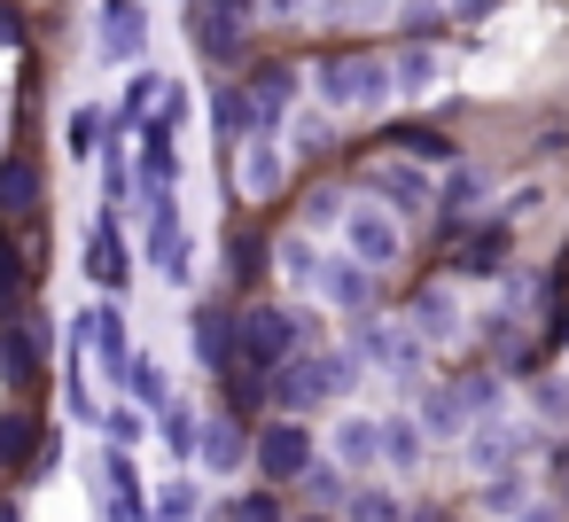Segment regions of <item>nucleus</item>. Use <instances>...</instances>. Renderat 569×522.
Wrapping results in <instances>:
<instances>
[{
    "label": "nucleus",
    "instance_id": "393cba45",
    "mask_svg": "<svg viewBox=\"0 0 569 522\" xmlns=\"http://www.w3.org/2000/svg\"><path fill=\"white\" fill-rule=\"evenodd\" d=\"M196 506H203V499H196V483H188V475L157 483V522H196Z\"/></svg>",
    "mask_w": 569,
    "mask_h": 522
},
{
    "label": "nucleus",
    "instance_id": "2f4dec72",
    "mask_svg": "<svg viewBox=\"0 0 569 522\" xmlns=\"http://www.w3.org/2000/svg\"><path fill=\"white\" fill-rule=\"evenodd\" d=\"M538 413H546V421H569V382H561V374L538 382Z\"/></svg>",
    "mask_w": 569,
    "mask_h": 522
},
{
    "label": "nucleus",
    "instance_id": "7ed1b4c3",
    "mask_svg": "<svg viewBox=\"0 0 569 522\" xmlns=\"http://www.w3.org/2000/svg\"><path fill=\"white\" fill-rule=\"evenodd\" d=\"M320 94L336 110H382L398 94V63H382V56H336V63H320Z\"/></svg>",
    "mask_w": 569,
    "mask_h": 522
},
{
    "label": "nucleus",
    "instance_id": "a878e982",
    "mask_svg": "<svg viewBox=\"0 0 569 522\" xmlns=\"http://www.w3.org/2000/svg\"><path fill=\"white\" fill-rule=\"evenodd\" d=\"M429 79H437V56L429 48H406L398 56V94H429Z\"/></svg>",
    "mask_w": 569,
    "mask_h": 522
},
{
    "label": "nucleus",
    "instance_id": "c85d7f7f",
    "mask_svg": "<svg viewBox=\"0 0 569 522\" xmlns=\"http://www.w3.org/2000/svg\"><path fill=\"white\" fill-rule=\"evenodd\" d=\"M126 390H133L141 405H164V374H157V359H133V374H126Z\"/></svg>",
    "mask_w": 569,
    "mask_h": 522
},
{
    "label": "nucleus",
    "instance_id": "dca6fc26",
    "mask_svg": "<svg viewBox=\"0 0 569 522\" xmlns=\"http://www.w3.org/2000/svg\"><path fill=\"white\" fill-rule=\"evenodd\" d=\"M421 436H429V421H413V413L382 421V460L390 468H421Z\"/></svg>",
    "mask_w": 569,
    "mask_h": 522
},
{
    "label": "nucleus",
    "instance_id": "49530a36",
    "mask_svg": "<svg viewBox=\"0 0 569 522\" xmlns=\"http://www.w3.org/2000/svg\"><path fill=\"white\" fill-rule=\"evenodd\" d=\"M522 522H561V514H546V506H538V514H522Z\"/></svg>",
    "mask_w": 569,
    "mask_h": 522
},
{
    "label": "nucleus",
    "instance_id": "6e6552de",
    "mask_svg": "<svg viewBox=\"0 0 569 522\" xmlns=\"http://www.w3.org/2000/svg\"><path fill=\"white\" fill-rule=\"evenodd\" d=\"M515 452H522V429H515V421H476V429H468V468H476V475H507Z\"/></svg>",
    "mask_w": 569,
    "mask_h": 522
},
{
    "label": "nucleus",
    "instance_id": "1a4fd4ad",
    "mask_svg": "<svg viewBox=\"0 0 569 522\" xmlns=\"http://www.w3.org/2000/svg\"><path fill=\"white\" fill-rule=\"evenodd\" d=\"M242 32H250V17H242V0H211V9L196 17V40H203V56H242Z\"/></svg>",
    "mask_w": 569,
    "mask_h": 522
},
{
    "label": "nucleus",
    "instance_id": "473e14b6",
    "mask_svg": "<svg viewBox=\"0 0 569 522\" xmlns=\"http://www.w3.org/2000/svg\"><path fill=\"white\" fill-rule=\"evenodd\" d=\"M468 273H499V234H483V242H468V258H460Z\"/></svg>",
    "mask_w": 569,
    "mask_h": 522
},
{
    "label": "nucleus",
    "instance_id": "a211bd4d",
    "mask_svg": "<svg viewBox=\"0 0 569 522\" xmlns=\"http://www.w3.org/2000/svg\"><path fill=\"white\" fill-rule=\"evenodd\" d=\"M40 444V421L32 413H0V468H24Z\"/></svg>",
    "mask_w": 569,
    "mask_h": 522
},
{
    "label": "nucleus",
    "instance_id": "20e7f679",
    "mask_svg": "<svg viewBox=\"0 0 569 522\" xmlns=\"http://www.w3.org/2000/svg\"><path fill=\"white\" fill-rule=\"evenodd\" d=\"M234 343H242V367H281V359H297L305 320H297V312H281V304H258V312H242V320H234Z\"/></svg>",
    "mask_w": 569,
    "mask_h": 522
},
{
    "label": "nucleus",
    "instance_id": "72a5a7b5",
    "mask_svg": "<svg viewBox=\"0 0 569 522\" xmlns=\"http://www.w3.org/2000/svg\"><path fill=\"white\" fill-rule=\"evenodd\" d=\"M203 359L227 367V320H219V312H203Z\"/></svg>",
    "mask_w": 569,
    "mask_h": 522
},
{
    "label": "nucleus",
    "instance_id": "f3484780",
    "mask_svg": "<svg viewBox=\"0 0 569 522\" xmlns=\"http://www.w3.org/2000/svg\"><path fill=\"white\" fill-rule=\"evenodd\" d=\"M87 328H94V351H102L110 382H118V374H133V351H126V328H118V312H87Z\"/></svg>",
    "mask_w": 569,
    "mask_h": 522
},
{
    "label": "nucleus",
    "instance_id": "f257e3e1",
    "mask_svg": "<svg viewBox=\"0 0 569 522\" xmlns=\"http://www.w3.org/2000/svg\"><path fill=\"white\" fill-rule=\"evenodd\" d=\"M351 351H359L367 367H382L390 382H413V374L429 367V335H421L413 320H375V312H359V335H351Z\"/></svg>",
    "mask_w": 569,
    "mask_h": 522
},
{
    "label": "nucleus",
    "instance_id": "9b49d317",
    "mask_svg": "<svg viewBox=\"0 0 569 522\" xmlns=\"http://www.w3.org/2000/svg\"><path fill=\"white\" fill-rule=\"evenodd\" d=\"M289 94H297V79H289V71H258V87H250V141L281 126V110H289Z\"/></svg>",
    "mask_w": 569,
    "mask_h": 522
},
{
    "label": "nucleus",
    "instance_id": "79ce46f5",
    "mask_svg": "<svg viewBox=\"0 0 569 522\" xmlns=\"http://www.w3.org/2000/svg\"><path fill=\"white\" fill-rule=\"evenodd\" d=\"M110 522H141V491H118V506H110Z\"/></svg>",
    "mask_w": 569,
    "mask_h": 522
},
{
    "label": "nucleus",
    "instance_id": "aec40b11",
    "mask_svg": "<svg viewBox=\"0 0 569 522\" xmlns=\"http://www.w3.org/2000/svg\"><path fill=\"white\" fill-rule=\"evenodd\" d=\"M421 421H429V436H452V429H468L476 413H468V398H460V390H437V398L421 405Z\"/></svg>",
    "mask_w": 569,
    "mask_h": 522
},
{
    "label": "nucleus",
    "instance_id": "37998d69",
    "mask_svg": "<svg viewBox=\"0 0 569 522\" xmlns=\"http://www.w3.org/2000/svg\"><path fill=\"white\" fill-rule=\"evenodd\" d=\"M491 9H499V0H452V17H468V24H483Z\"/></svg>",
    "mask_w": 569,
    "mask_h": 522
},
{
    "label": "nucleus",
    "instance_id": "c03bdc74",
    "mask_svg": "<svg viewBox=\"0 0 569 522\" xmlns=\"http://www.w3.org/2000/svg\"><path fill=\"white\" fill-rule=\"evenodd\" d=\"M17 40H24V24H17L9 9H0V48H17Z\"/></svg>",
    "mask_w": 569,
    "mask_h": 522
},
{
    "label": "nucleus",
    "instance_id": "0eeeda50",
    "mask_svg": "<svg viewBox=\"0 0 569 522\" xmlns=\"http://www.w3.org/2000/svg\"><path fill=\"white\" fill-rule=\"evenodd\" d=\"M258 468H266L273 483H305V468H312V436H305V421H273V429L258 436Z\"/></svg>",
    "mask_w": 569,
    "mask_h": 522
},
{
    "label": "nucleus",
    "instance_id": "4be33fe9",
    "mask_svg": "<svg viewBox=\"0 0 569 522\" xmlns=\"http://www.w3.org/2000/svg\"><path fill=\"white\" fill-rule=\"evenodd\" d=\"M242 188L266 203V195L281 188V157H273V149H242Z\"/></svg>",
    "mask_w": 569,
    "mask_h": 522
},
{
    "label": "nucleus",
    "instance_id": "4c0bfd02",
    "mask_svg": "<svg viewBox=\"0 0 569 522\" xmlns=\"http://www.w3.org/2000/svg\"><path fill=\"white\" fill-rule=\"evenodd\" d=\"M94 133H102V118H94V110H79V118H71V149H94Z\"/></svg>",
    "mask_w": 569,
    "mask_h": 522
},
{
    "label": "nucleus",
    "instance_id": "c9c22d12",
    "mask_svg": "<svg viewBox=\"0 0 569 522\" xmlns=\"http://www.w3.org/2000/svg\"><path fill=\"white\" fill-rule=\"evenodd\" d=\"M149 102H157V79H149V71H141V79H133V94H126V118H118V126H133V118H141V110H149Z\"/></svg>",
    "mask_w": 569,
    "mask_h": 522
},
{
    "label": "nucleus",
    "instance_id": "f03ea898",
    "mask_svg": "<svg viewBox=\"0 0 569 522\" xmlns=\"http://www.w3.org/2000/svg\"><path fill=\"white\" fill-rule=\"evenodd\" d=\"M343 390H351V359H343V351H305V359H281L273 405L312 413V405H328V398H343Z\"/></svg>",
    "mask_w": 569,
    "mask_h": 522
},
{
    "label": "nucleus",
    "instance_id": "39448f33",
    "mask_svg": "<svg viewBox=\"0 0 569 522\" xmlns=\"http://www.w3.org/2000/svg\"><path fill=\"white\" fill-rule=\"evenodd\" d=\"M343 242H351V258H367L375 273H390V265L406 258V234H398V219H390L382 203H359V211L343 219Z\"/></svg>",
    "mask_w": 569,
    "mask_h": 522
},
{
    "label": "nucleus",
    "instance_id": "09e8293b",
    "mask_svg": "<svg viewBox=\"0 0 569 522\" xmlns=\"http://www.w3.org/2000/svg\"><path fill=\"white\" fill-rule=\"evenodd\" d=\"M305 522H328V514H305Z\"/></svg>",
    "mask_w": 569,
    "mask_h": 522
},
{
    "label": "nucleus",
    "instance_id": "9d476101",
    "mask_svg": "<svg viewBox=\"0 0 569 522\" xmlns=\"http://www.w3.org/2000/svg\"><path fill=\"white\" fill-rule=\"evenodd\" d=\"M320 289H328V304L367 312V304H375V265H367V258H336V265L320 273Z\"/></svg>",
    "mask_w": 569,
    "mask_h": 522
},
{
    "label": "nucleus",
    "instance_id": "4468645a",
    "mask_svg": "<svg viewBox=\"0 0 569 522\" xmlns=\"http://www.w3.org/2000/svg\"><path fill=\"white\" fill-rule=\"evenodd\" d=\"M40 203V172H32V157H9L0 164V219H24Z\"/></svg>",
    "mask_w": 569,
    "mask_h": 522
},
{
    "label": "nucleus",
    "instance_id": "b1692460",
    "mask_svg": "<svg viewBox=\"0 0 569 522\" xmlns=\"http://www.w3.org/2000/svg\"><path fill=\"white\" fill-rule=\"evenodd\" d=\"M203 460L211 468H242V429L234 421H203Z\"/></svg>",
    "mask_w": 569,
    "mask_h": 522
},
{
    "label": "nucleus",
    "instance_id": "6ab92c4d",
    "mask_svg": "<svg viewBox=\"0 0 569 522\" xmlns=\"http://www.w3.org/2000/svg\"><path fill=\"white\" fill-rule=\"evenodd\" d=\"M375 188H390V203H406V211L429 203V180H421L413 164H375Z\"/></svg>",
    "mask_w": 569,
    "mask_h": 522
},
{
    "label": "nucleus",
    "instance_id": "f704fd0d",
    "mask_svg": "<svg viewBox=\"0 0 569 522\" xmlns=\"http://www.w3.org/2000/svg\"><path fill=\"white\" fill-rule=\"evenodd\" d=\"M234 522H281V506H273V491H250V499L234 506Z\"/></svg>",
    "mask_w": 569,
    "mask_h": 522
},
{
    "label": "nucleus",
    "instance_id": "ea45409f",
    "mask_svg": "<svg viewBox=\"0 0 569 522\" xmlns=\"http://www.w3.org/2000/svg\"><path fill=\"white\" fill-rule=\"evenodd\" d=\"M17 281H24V265H17V250L0 242V297H17Z\"/></svg>",
    "mask_w": 569,
    "mask_h": 522
},
{
    "label": "nucleus",
    "instance_id": "423d86ee",
    "mask_svg": "<svg viewBox=\"0 0 569 522\" xmlns=\"http://www.w3.org/2000/svg\"><path fill=\"white\" fill-rule=\"evenodd\" d=\"M94 40H102L110 63H141V48H149V9H141V0H102Z\"/></svg>",
    "mask_w": 569,
    "mask_h": 522
},
{
    "label": "nucleus",
    "instance_id": "bb28decb",
    "mask_svg": "<svg viewBox=\"0 0 569 522\" xmlns=\"http://www.w3.org/2000/svg\"><path fill=\"white\" fill-rule=\"evenodd\" d=\"M281 258H289V281H297V289H320V273H328V258H320V250H312L305 234H297V242H289Z\"/></svg>",
    "mask_w": 569,
    "mask_h": 522
},
{
    "label": "nucleus",
    "instance_id": "58836bf2",
    "mask_svg": "<svg viewBox=\"0 0 569 522\" xmlns=\"http://www.w3.org/2000/svg\"><path fill=\"white\" fill-rule=\"evenodd\" d=\"M406 157H429V164H445V141H437V133H406Z\"/></svg>",
    "mask_w": 569,
    "mask_h": 522
},
{
    "label": "nucleus",
    "instance_id": "e433bc0d",
    "mask_svg": "<svg viewBox=\"0 0 569 522\" xmlns=\"http://www.w3.org/2000/svg\"><path fill=\"white\" fill-rule=\"evenodd\" d=\"M483 188H476V172H452V195H445V211H468Z\"/></svg>",
    "mask_w": 569,
    "mask_h": 522
},
{
    "label": "nucleus",
    "instance_id": "412c9836",
    "mask_svg": "<svg viewBox=\"0 0 569 522\" xmlns=\"http://www.w3.org/2000/svg\"><path fill=\"white\" fill-rule=\"evenodd\" d=\"M157 429H164V444H172L180 460H188V452L203 444V421H196L188 405H157Z\"/></svg>",
    "mask_w": 569,
    "mask_h": 522
},
{
    "label": "nucleus",
    "instance_id": "c756f323",
    "mask_svg": "<svg viewBox=\"0 0 569 522\" xmlns=\"http://www.w3.org/2000/svg\"><path fill=\"white\" fill-rule=\"evenodd\" d=\"M0 367H9V382H24L32 374V343L24 335H0Z\"/></svg>",
    "mask_w": 569,
    "mask_h": 522
},
{
    "label": "nucleus",
    "instance_id": "7c9ffc66",
    "mask_svg": "<svg viewBox=\"0 0 569 522\" xmlns=\"http://www.w3.org/2000/svg\"><path fill=\"white\" fill-rule=\"evenodd\" d=\"M483 506H491V514H515V506H522V483H515V475H491Z\"/></svg>",
    "mask_w": 569,
    "mask_h": 522
},
{
    "label": "nucleus",
    "instance_id": "2eb2a0df",
    "mask_svg": "<svg viewBox=\"0 0 569 522\" xmlns=\"http://www.w3.org/2000/svg\"><path fill=\"white\" fill-rule=\"evenodd\" d=\"M188 265H196V258H188V234L172 227V203L157 195V273H164V281H188Z\"/></svg>",
    "mask_w": 569,
    "mask_h": 522
},
{
    "label": "nucleus",
    "instance_id": "a19ab883",
    "mask_svg": "<svg viewBox=\"0 0 569 522\" xmlns=\"http://www.w3.org/2000/svg\"><path fill=\"white\" fill-rule=\"evenodd\" d=\"M141 436V413H110V444H133Z\"/></svg>",
    "mask_w": 569,
    "mask_h": 522
},
{
    "label": "nucleus",
    "instance_id": "a18cd8bd",
    "mask_svg": "<svg viewBox=\"0 0 569 522\" xmlns=\"http://www.w3.org/2000/svg\"><path fill=\"white\" fill-rule=\"evenodd\" d=\"M266 17H305V0H266Z\"/></svg>",
    "mask_w": 569,
    "mask_h": 522
},
{
    "label": "nucleus",
    "instance_id": "cd10ccee",
    "mask_svg": "<svg viewBox=\"0 0 569 522\" xmlns=\"http://www.w3.org/2000/svg\"><path fill=\"white\" fill-rule=\"evenodd\" d=\"M351 522H406V514H398V499H390V491H375V483H367V491H351Z\"/></svg>",
    "mask_w": 569,
    "mask_h": 522
},
{
    "label": "nucleus",
    "instance_id": "5701e85b",
    "mask_svg": "<svg viewBox=\"0 0 569 522\" xmlns=\"http://www.w3.org/2000/svg\"><path fill=\"white\" fill-rule=\"evenodd\" d=\"M87 265H94V281H118L126 289V242H118V227H94V258Z\"/></svg>",
    "mask_w": 569,
    "mask_h": 522
},
{
    "label": "nucleus",
    "instance_id": "f8f14e48",
    "mask_svg": "<svg viewBox=\"0 0 569 522\" xmlns=\"http://www.w3.org/2000/svg\"><path fill=\"white\" fill-rule=\"evenodd\" d=\"M336 460H343V468H375V460H382V421H375V413H343Z\"/></svg>",
    "mask_w": 569,
    "mask_h": 522
},
{
    "label": "nucleus",
    "instance_id": "de8ad7c7",
    "mask_svg": "<svg viewBox=\"0 0 569 522\" xmlns=\"http://www.w3.org/2000/svg\"><path fill=\"white\" fill-rule=\"evenodd\" d=\"M0 522H24V514H17V506H0Z\"/></svg>",
    "mask_w": 569,
    "mask_h": 522
},
{
    "label": "nucleus",
    "instance_id": "ddd939ff",
    "mask_svg": "<svg viewBox=\"0 0 569 522\" xmlns=\"http://www.w3.org/2000/svg\"><path fill=\"white\" fill-rule=\"evenodd\" d=\"M413 328H421L429 343H452V335H460V304H452V289H445V281L413 297Z\"/></svg>",
    "mask_w": 569,
    "mask_h": 522
}]
</instances>
